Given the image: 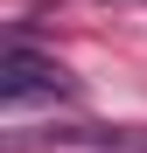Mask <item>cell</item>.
I'll return each instance as SVG.
<instances>
[{"label":"cell","mask_w":147,"mask_h":153,"mask_svg":"<svg viewBox=\"0 0 147 153\" xmlns=\"http://www.w3.org/2000/svg\"><path fill=\"white\" fill-rule=\"evenodd\" d=\"M0 97H7V105H28V97H77V84H70L63 63H49L28 42H14L7 63H0Z\"/></svg>","instance_id":"6da1fadb"}]
</instances>
